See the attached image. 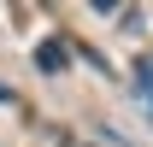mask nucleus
Instances as JSON below:
<instances>
[{
    "mask_svg": "<svg viewBox=\"0 0 153 147\" xmlns=\"http://www.w3.org/2000/svg\"><path fill=\"white\" fill-rule=\"evenodd\" d=\"M135 94L153 106V59H141V65H135Z\"/></svg>",
    "mask_w": 153,
    "mask_h": 147,
    "instance_id": "obj_2",
    "label": "nucleus"
},
{
    "mask_svg": "<svg viewBox=\"0 0 153 147\" xmlns=\"http://www.w3.org/2000/svg\"><path fill=\"white\" fill-rule=\"evenodd\" d=\"M59 147H118V141H94V135H65Z\"/></svg>",
    "mask_w": 153,
    "mask_h": 147,
    "instance_id": "obj_3",
    "label": "nucleus"
},
{
    "mask_svg": "<svg viewBox=\"0 0 153 147\" xmlns=\"http://www.w3.org/2000/svg\"><path fill=\"white\" fill-rule=\"evenodd\" d=\"M0 106H18V94H12V88H6V82H0Z\"/></svg>",
    "mask_w": 153,
    "mask_h": 147,
    "instance_id": "obj_5",
    "label": "nucleus"
},
{
    "mask_svg": "<svg viewBox=\"0 0 153 147\" xmlns=\"http://www.w3.org/2000/svg\"><path fill=\"white\" fill-rule=\"evenodd\" d=\"M36 65H41V71H65V65H71V47H65V41H41V47H36Z\"/></svg>",
    "mask_w": 153,
    "mask_h": 147,
    "instance_id": "obj_1",
    "label": "nucleus"
},
{
    "mask_svg": "<svg viewBox=\"0 0 153 147\" xmlns=\"http://www.w3.org/2000/svg\"><path fill=\"white\" fill-rule=\"evenodd\" d=\"M88 6H94V12H118L124 0H88Z\"/></svg>",
    "mask_w": 153,
    "mask_h": 147,
    "instance_id": "obj_4",
    "label": "nucleus"
}]
</instances>
